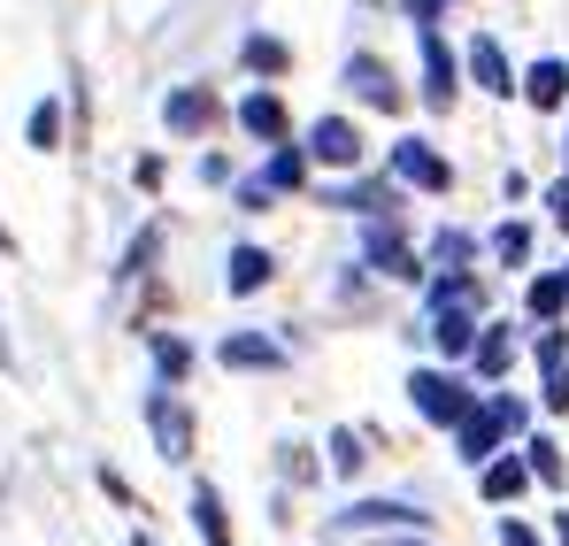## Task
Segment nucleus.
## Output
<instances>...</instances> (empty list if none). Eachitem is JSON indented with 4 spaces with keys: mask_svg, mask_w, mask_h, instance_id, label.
Here are the masks:
<instances>
[{
    "mask_svg": "<svg viewBox=\"0 0 569 546\" xmlns=\"http://www.w3.org/2000/svg\"><path fill=\"white\" fill-rule=\"evenodd\" d=\"M508 431H523V400L492 393L485 408H470V416L455 424V439H462V461H492V447H500Z\"/></svg>",
    "mask_w": 569,
    "mask_h": 546,
    "instance_id": "obj_1",
    "label": "nucleus"
},
{
    "mask_svg": "<svg viewBox=\"0 0 569 546\" xmlns=\"http://www.w3.org/2000/svg\"><path fill=\"white\" fill-rule=\"evenodd\" d=\"M147 424H154V447H162V461H192V416L186 400L162 385V393H147Z\"/></svg>",
    "mask_w": 569,
    "mask_h": 546,
    "instance_id": "obj_2",
    "label": "nucleus"
},
{
    "mask_svg": "<svg viewBox=\"0 0 569 546\" xmlns=\"http://www.w3.org/2000/svg\"><path fill=\"white\" fill-rule=\"evenodd\" d=\"M408 393H416V416H423V424H462V416H470V393H462L455 377H439V369H416Z\"/></svg>",
    "mask_w": 569,
    "mask_h": 546,
    "instance_id": "obj_3",
    "label": "nucleus"
},
{
    "mask_svg": "<svg viewBox=\"0 0 569 546\" xmlns=\"http://www.w3.org/2000/svg\"><path fill=\"white\" fill-rule=\"evenodd\" d=\"M392 170H400L408 185H423V192H447V185H455L447 155H431L423 139H400V147H392Z\"/></svg>",
    "mask_w": 569,
    "mask_h": 546,
    "instance_id": "obj_4",
    "label": "nucleus"
},
{
    "mask_svg": "<svg viewBox=\"0 0 569 546\" xmlns=\"http://www.w3.org/2000/svg\"><path fill=\"white\" fill-rule=\"evenodd\" d=\"M431 339H439V355H447V363H455V355H470V347H477V300H439Z\"/></svg>",
    "mask_w": 569,
    "mask_h": 546,
    "instance_id": "obj_5",
    "label": "nucleus"
},
{
    "mask_svg": "<svg viewBox=\"0 0 569 546\" xmlns=\"http://www.w3.org/2000/svg\"><path fill=\"white\" fill-rule=\"evenodd\" d=\"M308 155L331 162V170H347V162H362V131H355L347 116H323V123L308 131Z\"/></svg>",
    "mask_w": 569,
    "mask_h": 546,
    "instance_id": "obj_6",
    "label": "nucleus"
},
{
    "mask_svg": "<svg viewBox=\"0 0 569 546\" xmlns=\"http://www.w3.org/2000/svg\"><path fill=\"white\" fill-rule=\"evenodd\" d=\"M162 116H170V131H178V139H200V131H208L223 108H216V92H208V86H178Z\"/></svg>",
    "mask_w": 569,
    "mask_h": 546,
    "instance_id": "obj_7",
    "label": "nucleus"
},
{
    "mask_svg": "<svg viewBox=\"0 0 569 546\" xmlns=\"http://www.w3.org/2000/svg\"><path fill=\"white\" fill-rule=\"evenodd\" d=\"M347 86H355V100H370V108H400V78L385 70L378 54H355L347 62Z\"/></svg>",
    "mask_w": 569,
    "mask_h": 546,
    "instance_id": "obj_8",
    "label": "nucleus"
},
{
    "mask_svg": "<svg viewBox=\"0 0 569 546\" xmlns=\"http://www.w3.org/2000/svg\"><path fill=\"white\" fill-rule=\"evenodd\" d=\"M423 78H431V86H423L431 108H455V54H447V39H439L431 23H423Z\"/></svg>",
    "mask_w": 569,
    "mask_h": 546,
    "instance_id": "obj_9",
    "label": "nucleus"
},
{
    "mask_svg": "<svg viewBox=\"0 0 569 546\" xmlns=\"http://www.w3.org/2000/svg\"><path fill=\"white\" fill-rule=\"evenodd\" d=\"M470 78L485 92H500V100L523 92V86H516V70H508V54H500V39H470Z\"/></svg>",
    "mask_w": 569,
    "mask_h": 546,
    "instance_id": "obj_10",
    "label": "nucleus"
},
{
    "mask_svg": "<svg viewBox=\"0 0 569 546\" xmlns=\"http://www.w3.org/2000/svg\"><path fill=\"white\" fill-rule=\"evenodd\" d=\"M539 363H547V408L562 416L569 408V331H547L539 339Z\"/></svg>",
    "mask_w": 569,
    "mask_h": 546,
    "instance_id": "obj_11",
    "label": "nucleus"
},
{
    "mask_svg": "<svg viewBox=\"0 0 569 546\" xmlns=\"http://www.w3.org/2000/svg\"><path fill=\"white\" fill-rule=\"evenodd\" d=\"M239 123H247V139H284V100L278 92H247L239 100Z\"/></svg>",
    "mask_w": 569,
    "mask_h": 546,
    "instance_id": "obj_12",
    "label": "nucleus"
},
{
    "mask_svg": "<svg viewBox=\"0 0 569 546\" xmlns=\"http://www.w3.org/2000/svg\"><path fill=\"white\" fill-rule=\"evenodd\" d=\"M339 524H347V532H385V524H423V516H416L408 500H362V508H347Z\"/></svg>",
    "mask_w": 569,
    "mask_h": 546,
    "instance_id": "obj_13",
    "label": "nucleus"
},
{
    "mask_svg": "<svg viewBox=\"0 0 569 546\" xmlns=\"http://www.w3.org/2000/svg\"><path fill=\"white\" fill-rule=\"evenodd\" d=\"M223 363H231V369H278V363H284V347L254 339V331H231V339H223Z\"/></svg>",
    "mask_w": 569,
    "mask_h": 546,
    "instance_id": "obj_14",
    "label": "nucleus"
},
{
    "mask_svg": "<svg viewBox=\"0 0 569 546\" xmlns=\"http://www.w3.org/2000/svg\"><path fill=\"white\" fill-rule=\"evenodd\" d=\"M508 369H516V339H508L500 324H492V331H477V377H492V385H500Z\"/></svg>",
    "mask_w": 569,
    "mask_h": 546,
    "instance_id": "obj_15",
    "label": "nucleus"
},
{
    "mask_svg": "<svg viewBox=\"0 0 569 546\" xmlns=\"http://www.w3.org/2000/svg\"><path fill=\"white\" fill-rule=\"evenodd\" d=\"M370 262H378L385 277H416V262H408V247H400V231H392V216H385V231H370Z\"/></svg>",
    "mask_w": 569,
    "mask_h": 546,
    "instance_id": "obj_16",
    "label": "nucleus"
},
{
    "mask_svg": "<svg viewBox=\"0 0 569 546\" xmlns=\"http://www.w3.org/2000/svg\"><path fill=\"white\" fill-rule=\"evenodd\" d=\"M523 100H531V108H562L569 100V70L562 62H539V70L523 78Z\"/></svg>",
    "mask_w": 569,
    "mask_h": 546,
    "instance_id": "obj_17",
    "label": "nucleus"
},
{
    "mask_svg": "<svg viewBox=\"0 0 569 546\" xmlns=\"http://www.w3.org/2000/svg\"><path fill=\"white\" fill-rule=\"evenodd\" d=\"M192 532L208 546H231V524H223V500H216V485H200L192 493Z\"/></svg>",
    "mask_w": 569,
    "mask_h": 546,
    "instance_id": "obj_18",
    "label": "nucleus"
},
{
    "mask_svg": "<svg viewBox=\"0 0 569 546\" xmlns=\"http://www.w3.org/2000/svg\"><path fill=\"white\" fill-rule=\"evenodd\" d=\"M531 477H539L531 461H485V500H516Z\"/></svg>",
    "mask_w": 569,
    "mask_h": 546,
    "instance_id": "obj_19",
    "label": "nucleus"
},
{
    "mask_svg": "<svg viewBox=\"0 0 569 546\" xmlns=\"http://www.w3.org/2000/svg\"><path fill=\"white\" fill-rule=\"evenodd\" d=\"M270 270H278V262H270L262 247H239V255H231V292H254V285H270Z\"/></svg>",
    "mask_w": 569,
    "mask_h": 546,
    "instance_id": "obj_20",
    "label": "nucleus"
},
{
    "mask_svg": "<svg viewBox=\"0 0 569 546\" xmlns=\"http://www.w3.org/2000/svg\"><path fill=\"white\" fill-rule=\"evenodd\" d=\"M300 170H308V155H300V147H278V155H270V170H262V185H270V192H292Z\"/></svg>",
    "mask_w": 569,
    "mask_h": 546,
    "instance_id": "obj_21",
    "label": "nucleus"
},
{
    "mask_svg": "<svg viewBox=\"0 0 569 546\" xmlns=\"http://www.w3.org/2000/svg\"><path fill=\"white\" fill-rule=\"evenodd\" d=\"M562 300H569V277H539L531 285V316H562Z\"/></svg>",
    "mask_w": 569,
    "mask_h": 546,
    "instance_id": "obj_22",
    "label": "nucleus"
},
{
    "mask_svg": "<svg viewBox=\"0 0 569 546\" xmlns=\"http://www.w3.org/2000/svg\"><path fill=\"white\" fill-rule=\"evenodd\" d=\"M362 439H355V431H331V469H339V477H355V469H362Z\"/></svg>",
    "mask_w": 569,
    "mask_h": 546,
    "instance_id": "obj_23",
    "label": "nucleus"
},
{
    "mask_svg": "<svg viewBox=\"0 0 569 546\" xmlns=\"http://www.w3.org/2000/svg\"><path fill=\"white\" fill-rule=\"evenodd\" d=\"M492 255H500V262H523V255H531V231H523V224H500V231H492Z\"/></svg>",
    "mask_w": 569,
    "mask_h": 546,
    "instance_id": "obj_24",
    "label": "nucleus"
},
{
    "mask_svg": "<svg viewBox=\"0 0 569 546\" xmlns=\"http://www.w3.org/2000/svg\"><path fill=\"white\" fill-rule=\"evenodd\" d=\"M523 455H531V469H539L547 485H562V447H555V439H531Z\"/></svg>",
    "mask_w": 569,
    "mask_h": 546,
    "instance_id": "obj_25",
    "label": "nucleus"
},
{
    "mask_svg": "<svg viewBox=\"0 0 569 546\" xmlns=\"http://www.w3.org/2000/svg\"><path fill=\"white\" fill-rule=\"evenodd\" d=\"M154 363H162V377H186L192 347H186V339H154Z\"/></svg>",
    "mask_w": 569,
    "mask_h": 546,
    "instance_id": "obj_26",
    "label": "nucleus"
},
{
    "mask_svg": "<svg viewBox=\"0 0 569 546\" xmlns=\"http://www.w3.org/2000/svg\"><path fill=\"white\" fill-rule=\"evenodd\" d=\"M62 139V108L47 100V108H31V147H54Z\"/></svg>",
    "mask_w": 569,
    "mask_h": 546,
    "instance_id": "obj_27",
    "label": "nucleus"
},
{
    "mask_svg": "<svg viewBox=\"0 0 569 546\" xmlns=\"http://www.w3.org/2000/svg\"><path fill=\"white\" fill-rule=\"evenodd\" d=\"M247 62L278 78V70H284V47H278V39H262V31H254V39H247Z\"/></svg>",
    "mask_w": 569,
    "mask_h": 546,
    "instance_id": "obj_28",
    "label": "nucleus"
},
{
    "mask_svg": "<svg viewBox=\"0 0 569 546\" xmlns=\"http://www.w3.org/2000/svg\"><path fill=\"white\" fill-rule=\"evenodd\" d=\"M470 262V231H439V270H462Z\"/></svg>",
    "mask_w": 569,
    "mask_h": 546,
    "instance_id": "obj_29",
    "label": "nucleus"
},
{
    "mask_svg": "<svg viewBox=\"0 0 569 546\" xmlns=\"http://www.w3.org/2000/svg\"><path fill=\"white\" fill-rule=\"evenodd\" d=\"M547 208H555V224H562V231H569V178L555 185V192H547Z\"/></svg>",
    "mask_w": 569,
    "mask_h": 546,
    "instance_id": "obj_30",
    "label": "nucleus"
},
{
    "mask_svg": "<svg viewBox=\"0 0 569 546\" xmlns=\"http://www.w3.org/2000/svg\"><path fill=\"white\" fill-rule=\"evenodd\" d=\"M500 546H539V539H531V532H523V524L508 516V524H500Z\"/></svg>",
    "mask_w": 569,
    "mask_h": 546,
    "instance_id": "obj_31",
    "label": "nucleus"
},
{
    "mask_svg": "<svg viewBox=\"0 0 569 546\" xmlns=\"http://www.w3.org/2000/svg\"><path fill=\"white\" fill-rule=\"evenodd\" d=\"M0 255H16V231H8V224H0Z\"/></svg>",
    "mask_w": 569,
    "mask_h": 546,
    "instance_id": "obj_32",
    "label": "nucleus"
},
{
    "mask_svg": "<svg viewBox=\"0 0 569 546\" xmlns=\"http://www.w3.org/2000/svg\"><path fill=\"white\" fill-rule=\"evenodd\" d=\"M555 539H562V546H569V516H562V524H555Z\"/></svg>",
    "mask_w": 569,
    "mask_h": 546,
    "instance_id": "obj_33",
    "label": "nucleus"
},
{
    "mask_svg": "<svg viewBox=\"0 0 569 546\" xmlns=\"http://www.w3.org/2000/svg\"><path fill=\"white\" fill-rule=\"evenodd\" d=\"M0 369H8V331H0Z\"/></svg>",
    "mask_w": 569,
    "mask_h": 546,
    "instance_id": "obj_34",
    "label": "nucleus"
},
{
    "mask_svg": "<svg viewBox=\"0 0 569 546\" xmlns=\"http://www.w3.org/2000/svg\"><path fill=\"white\" fill-rule=\"evenodd\" d=\"M131 546H154V539H147V532H131Z\"/></svg>",
    "mask_w": 569,
    "mask_h": 546,
    "instance_id": "obj_35",
    "label": "nucleus"
}]
</instances>
